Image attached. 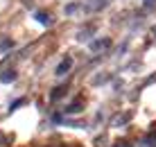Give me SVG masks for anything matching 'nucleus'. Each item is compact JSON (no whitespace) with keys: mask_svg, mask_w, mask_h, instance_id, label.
Returning <instances> with one entry per match:
<instances>
[{"mask_svg":"<svg viewBox=\"0 0 156 147\" xmlns=\"http://www.w3.org/2000/svg\"><path fill=\"white\" fill-rule=\"evenodd\" d=\"M109 48H111V39H106V36H102V39L90 43V52H104Z\"/></svg>","mask_w":156,"mask_h":147,"instance_id":"nucleus-1","label":"nucleus"},{"mask_svg":"<svg viewBox=\"0 0 156 147\" xmlns=\"http://www.w3.org/2000/svg\"><path fill=\"white\" fill-rule=\"evenodd\" d=\"M70 68H73V57H66V59H63V61L57 66V75H59V77H63V75H66Z\"/></svg>","mask_w":156,"mask_h":147,"instance_id":"nucleus-2","label":"nucleus"},{"mask_svg":"<svg viewBox=\"0 0 156 147\" xmlns=\"http://www.w3.org/2000/svg\"><path fill=\"white\" fill-rule=\"evenodd\" d=\"M34 18L39 20L43 27H50V25H52V16H50V14H45V12H36V14H34Z\"/></svg>","mask_w":156,"mask_h":147,"instance_id":"nucleus-3","label":"nucleus"},{"mask_svg":"<svg viewBox=\"0 0 156 147\" xmlns=\"http://www.w3.org/2000/svg\"><path fill=\"white\" fill-rule=\"evenodd\" d=\"M133 147H152V140H149V138H140V140L133 143Z\"/></svg>","mask_w":156,"mask_h":147,"instance_id":"nucleus-4","label":"nucleus"},{"mask_svg":"<svg viewBox=\"0 0 156 147\" xmlns=\"http://www.w3.org/2000/svg\"><path fill=\"white\" fill-rule=\"evenodd\" d=\"M79 109H82V102H75V104H70L66 109V113H79Z\"/></svg>","mask_w":156,"mask_h":147,"instance_id":"nucleus-5","label":"nucleus"},{"mask_svg":"<svg viewBox=\"0 0 156 147\" xmlns=\"http://www.w3.org/2000/svg\"><path fill=\"white\" fill-rule=\"evenodd\" d=\"M0 79H2V81H14L16 79V73H14V70H12V73H5Z\"/></svg>","mask_w":156,"mask_h":147,"instance_id":"nucleus-6","label":"nucleus"},{"mask_svg":"<svg viewBox=\"0 0 156 147\" xmlns=\"http://www.w3.org/2000/svg\"><path fill=\"white\" fill-rule=\"evenodd\" d=\"M14 43L9 41V39H5V41H0V50H9V48H12Z\"/></svg>","mask_w":156,"mask_h":147,"instance_id":"nucleus-7","label":"nucleus"},{"mask_svg":"<svg viewBox=\"0 0 156 147\" xmlns=\"http://www.w3.org/2000/svg\"><path fill=\"white\" fill-rule=\"evenodd\" d=\"M115 147H127V145H115Z\"/></svg>","mask_w":156,"mask_h":147,"instance_id":"nucleus-8","label":"nucleus"}]
</instances>
